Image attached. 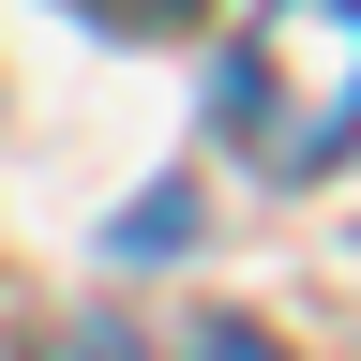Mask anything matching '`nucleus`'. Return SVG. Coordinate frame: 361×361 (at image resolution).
I'll return each mask as SVG.
<instances>
[{
	"instance_id": "nucleus-2",
	"label": "nucleus",
	"mask_w": 361,
	"mask_h": 361,
	"mask_svg": "<svg viewBox=\"0 0 361 361\" xmlns=\"http://www.w3.org/2000/svg\"><path fill=\"white\" fill-rule=\"evenodd\" d=\"M75 16H106V30H196L211 0H75Z\"/></svg>"
},
{
	"instance_id": "nucleus-3",
	"label": "nucleus",
	"mask_w": 361,
	"mask_h": 361,
	"mask_svg": "<svg viewBox=\"0 0 361 361\" xmlns=\"http://www.w3.org/2000/svg\"><path fill=\"white\" fill-rule=\"evenodd\" d=\"M180 361H286V346H271V331H241V316H211V331L180 346Z\"/></svg>"
},
{
	"instance_id": "nucleus-1",
	"label": "nucleus",
	"mask_w": 361,
	"mask_h": 361,
	"mask_svg": "<svg viewBox=\"0 0 361 361\" xmlns=\"http://www.w3.org/2000/svg\"><path fill=\"white\" fill-rule=\"evenodd\" d=\"M226 135L271 180H331L361 151V0H256L226 61Z\"/></svg>"
}]
</instances>
